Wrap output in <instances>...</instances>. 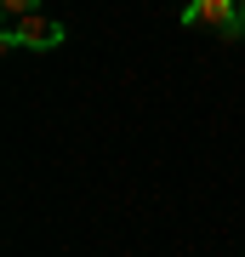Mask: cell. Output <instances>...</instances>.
I'll return each mask as SVG.
<instances>
[{
	"label": "cell",
	"mask_w": 245,
	"mask_h": 257,
	"mask_svg": "<svg viewBox=\"0 0 245 257\" xmlns=\"http://www.w3.org/2000/svg\"><path fill=\"white\" fill-rule=\"evenodd\" d=\"M63 40H69V29L57 23V18H40V12L0 29V46H6V52H57Z\"/></svg>",
	"instance_id": "1"
},
{
	"label": "cell",
	"mask_w": 245,
	"mask_h": 257,
	"mask_svg": "<svg viewBox=\"0 0 245 257\" xmlns=\"http://www.w3.org/2000/svg\"><path fill=\"white\" fill-rule=\"evenodd\" d=\"M182 29H217V40H239V0H188Z\"/></svg>",
	"instance_id": "2"
},
{
	"label": "cell",
	"mask_w": 245,
	"mask_h": 257,
	"mask_svg": "<svg viewBox=\"0 0 245 257\" xmlns=\"http://www.w3.org/2000/svg\"><path fill=\"white\" fill-rule=\"evenodd\" d=\"M0 12H6V23H23L40 12V0H0Z\"/></svg>",
	"instance_id": "3"
},
{
	"label": "cell",
	"mask_w": 245,
	"mask_h": 257,
	"mask_svg": "<svg viewBox=\"0 0 245 257\" xmlns=\"http://www.w3.org/2000/svg\"><path fill=\"white\" fill-rule=\"evenodd\" d=\"M239 40H245V0H239Z\"/></svg>",
	"instance_id": "4"
}]
</instances>
